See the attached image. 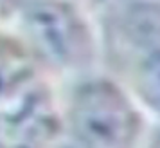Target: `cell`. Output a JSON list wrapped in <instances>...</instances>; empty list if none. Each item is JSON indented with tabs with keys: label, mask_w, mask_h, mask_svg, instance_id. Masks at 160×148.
Returning <instances> with one entry per match:
<instances>
[{
	"label": "cell",
	"mask_w": 160,
	"mask_h": 148,
	"mask_svg": "<svg viewBox=\"0 0 160 148\" xmlns=\"http://www.w3.org/2000/svg\"><path fill=\"white\" fill-rule=\"evenodd\" d=\"M70 128L79 148H131L140 121L117 85L108 80H94L74 92Z\"/></svg>",
	"instance_id": "cell-1"
},
{
	"label": "cell",
	"mask_w": 160,
	"mask_h": 148,
	"mask_svg": "<svg viewBox=\"0 0 160 148\" xmlns=\"http://www.w3.org/2000/svg\"><path fill=\"white\" fill-rule=\"evenodd\" d=\"M27 38L43 58L61 67L87 61L92 40L79 13L63 0H31L23 4Z\"/></svg>",
	"instance_id": "cell-2"
},
{
	"label": "cell",
	"mask_w": 160,
	"mask_h": 148,
	"mask_svg": "<svg viewBox=\"0 0 160 148\" xmlns=\"http://www.w3.org/2000/svg\"><path fill=\"white\" fill-rule=\"evenodd\" d=\"M115 29L119 38L130 45L138 60L160 51V6L151 2L131 4L119 13Z\"/></svg>",
	"instance_id": "cell-3"
},
{
	"label": "cell",
	"mask_w": 160,
	"mask_h": 148,
	"mask_svg": "<svg viewBox=\"0 0 160 148\" xmlns=\"http://www.w3.org/2000/svg\"><path fill=\"white\" fill-rule=\"evenodd\" d=\"M137 83L144 99L160 112V51L138 60Z\"/></svg>",
	"instance_id": "cell-4"
},
{
	"label": "cell",
	"mask_w": 160,
	"mask_h": 148,
	"mask_svg": "<svg viewBox=\"0 0 160 148\" xmlns=\"http://www.w3.org/2000/svg\"><path fill=\"white\" fill-rule=\"evenodd\" d=\"M151 148H160V135L157 137V139H155V143H153V146H151Z\"/></svg>",
	"instance_id": "cell-5"
},
{
	"label": "cell",
	"mask_w": 160,
	"mask_h": 148,
	"mask_svg": "<svg viewBox=\"0 0 160 148\" xmlns=\"http://www.w3.org/2000/svg\"><path fill=\"white\" fill-rule=\"evenodd\" d=\"M18 2H22V4H27V2H31V0H18Z\"/></svg>",
	"instance_id": "cell-6"
},
{
	"label": "cell",
	"mask_w": 160,
	"mask_h": 148,
	"mask_svg": "<svg viewBox=\"0 0 160 148\" xmlns=\"http://www.w3.org/2000/svg\"><path fill=\"white\" fill-rule=\"evenodd\" d=\"M2 2H4V0H0V4H2Z\"/></svg>",
	"instance_id": "cell-7"
}]
</instances>
